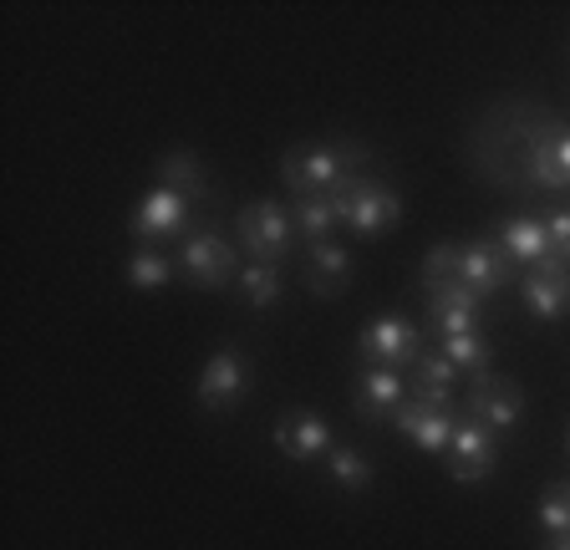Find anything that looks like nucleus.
Wrapping results in <instances>:
<instances>
[{
    "mask_svg": "<svg viewBox=\"0 0 570 550\" xmlns=\"http://www.w3.org/2000/svg\"><path fill=\"white\" fill-rule=\"evenodd\" d=\"M285 184L296 199H316V194H336L356 179L352 174V154L342 148H306V154H291L285 158Z\"/></svg>",
    "mask_w": 570,
    "mask_h": 550,
    "instance_id": "obj_1",
    "label": "nucleus"
},
{
    "mask_svg": "<svg viewBox=\"0 0 570 550\" xmlns=\"http://www.w3.org/2000/svg\"><path fill=\"white\" fill-rule=\"evenodd\" d=\"M239 239H245V251L255 255V265H275L291 251V239H296V219H291L285 204L255 199V204H245V215H239Z\"/></svg>",
    "mask_w": 570,
    "mask_h": 550,
    "instance_id": "obj_2",
    "label": "nucleus"
},
{
    "mask_svg": "<svg viewBox=\"0 0 570 550\" xmlns=\"http://www.w3.org/2000/svg\"><path fill=\"white\" fill-rule=\"evenodd\" d=\"M336 215L356 229V235H387L403 215V204L387 184H372V179H352L346 189H336Z\"/></svg>",
    "mask_w": 570,
    "mask_h": 550,
    "instance_id": "obj_3",
    "label": "nucleus"
},
{
    "mask_svg": "<svg viewBox=\"0 0 570 550\" xmlns=\"http://www.w3.org/2000/svg\"><path fill=\"white\" fill-rule=\"evenodd\" d=\"M392 423H397L403 439H413L417 449H428V454H449L453 429H459V419L449 413V403H433V397H423V393L403 397V407L392 413Z\"/></svg>",
    "mask_w": 570,
    "mask_h": 550,
    "instance_id": "obj_4",
    "label": "nucleus"
},
{
    "mask_svg": "<svg viewBox=\"0 0 570 550\" xmlns=\"http://www.w3.org/2000/svg\"><path fill=\"white\" fill-rule=\"evenodd\" d=\"M362 357H367V367L403 372L423 357V336H417V326L403 322V316H377V322L362 332Z\"/></svg>",
    "mask_w": 570,
    "mask_h": 550,
    "instance_id": "obj_5",
    "label": "nucleus"
},
{
    "mask_svg": "<svg viewBox=\"0 0 570 550\" xmlns=\"http://www.w3.org/2000/svg\"><path fill=\"white\" fill-rule=\"evenodd\" d=\"M494 459H499L494 433L463 413L459 429H453V443H449V474L459 479V484H474V479H484L489 469H494Z\"/></svg>",
    "mask_w": 570,
    "mask_h": 550,
    "instance_id": "obj_6",
    "label": "nucleus"
},
{
    "mask_svg": "<svg viewBox=\"0 0 570 550\" xmlns=\"http://www.w3.org/2000/svg\"><path fill=\"white\" fill-rule=\"evenodd\" d=\"M520 407H524V397L510 377H489V372H479L474 387H469V419L484 423V429H494V433L514 429V423H520Z\"/></svg>",
    "mask_w": 570,
    "mask_h": 550,
    "instance_id": "obj_7",
    "label": "nucleus"
},
{
    "mask_svg": "<svg viewBox=\"0 0 570 550\" xmlns=\"http://www.w3.org/2000/svg\"><path fill=\"white\" fill-rule=\"evenodd\" d=\"M459 281L484 301L489 291L510 286L514 265H510V255L499 251V245H489V239H469V245H459Z\"/></svg>",
    "mask_w": 570,
    "mask_h": 550,
    "instance_id": "obj_8",
    "label": "nucleus"
},
{
    "mask_svg": "<svg viewBox=\"0 0 570 550\" xmlns=\"http://www.w3.org/2000/svg\"><path fill=\"white\" fill-rule=\"evenodd\" d=\"M184 271H189L194 286H229V281H239V271L245 265L235 261V251H229L219 235H189V245H184Z\"/></svg>",
    "mask_w": 570,
    "mask_h": 550,
    "instance_id": "obj_9",
    "label": "nucleus"
},
{
    "mask_svg": "<svg viewBox=\"0 0 570 550\" xmlns=\"http://www.w3.org/2000/svg\"><path fill=\"white\" fill-rule=\"evenodd\" d=\"M524 306H530V316H540V322L570 316V265H560V261L534 265V271L524 275Z\"/></svg>",
    "mask_w": 570,
    "mask_h": 550,
    "instance_id": "obj_10",
    "label": "nucleus"
},
{
    "mask_svg": "<svg viewBox=\"0 0 570 550\" xmlns=\"http://www.w3.org/2000/svg\"><path fill=\"white\" fill-rule=\"evenodd\" d=\"M184 225H189V194L164 189V184H158V189L138 204V219H132L138 239H148V245H154V239L184 235Z\"/></svg>",
    "mask_w": 570,
    "mask_h": 550,
    "instance_id": "obj_11",
    "label": "nucleus"
},
{
    "mask_svg": "<svg viewBox=\"0 0 570 550\" xmlns=\"http://www.w3.org/2000/svg\"><path fill=\"white\" fill-rule=\"evenodd\" d=\"M245 387H249V367H245V357H239V352H214V357L204 362V372H199V403L204 407L239 403V397H245Z\"/></svg>",
    "mask_w": 570,
    "mask_h": 550,
    "instance_id": "obj_12",
    "label": "nucleus"
},
{
    "mask_svg": "<svg viewBox=\"0 0 570 550\" xmlns=\"http://www.w3.org/2000/svg\"><path fill=\"white\" fill-rule=\"evenodd\" d=\"M275 443H281L291 459H316V454H332V429L326 419L316 413H285L275 423Z\"/></svg>",
    "mask_w": 570,
    "mask_h": 550,
    "instance_id": "obj_13",
    "label": "nucleus"
},
{
    "mask_svg": "<svg viewBox=\"0 0 570 550\" xmlns=\"http://www.w3.org/2000/svg\"><path fill=\"white\" fill-rule=\"evenodd\" d=\"M499 251L510 255V265H524V271H534V265L550 261V239H546V219H504V229H499Z\"/></svg>",
    "mask_w": 570,
    "mask_h": 550,
    "instance_id": "obj_14",
    "label": "nucleus"
},
{
    "mask_svg": "<svg viewBox=\"0 0 570 550\" xmlns=\"http://www.w3.org/2000/svg\"><path fill=\"white\" fill-rule=\"evenodd\" d=\"M530 184H546V189H570V128L556 118V128L540 138L530 158Z\"/></svg>",
    "mask_w": 570,
    "mask_h": 550,
    "instance_id": "obj_15",
    "label": "nucleus"
},
{
    "mask_svg": "<svg viewBox=\"0 0 570 550\" xmlns=\"http://www.w3.org/2000/svg\"><path fill=\"white\" fill-rule=\"evenodd\" d=\"M407 397V377L397 367H367L356 383V407L362 413H397Z\"/></svg>",
    "mask_w": 570,
    "mask_h": 550,
    "instance_id": "obj_16",
    "label": "nucleus"
},
{
    "mask_svg": "<svg viewBox=\"0 0 570 550\" xmlns=\"http://www.w3.org/2000/svg\"><path fill=\"white\" fill-rule=\"evenodd\" d=\"M453 383H459V367H453L443 352H423V357L413 362V393L433 397V403H449Z\"/></svg>",
    "mask_w": 570,
    "mask_h": 550,
    "instance_id": "obj_17",
    "label": "nucleus"
},
{
    "mask_svg": "<svg viewBox=\"0 0 570 550\" xmlns=\"http://www.w3.org/2000/svg\"><path fill=\"white\" fill-rule=\"evenodd\" d=\"M346 275H352V255L336 245V239H321V245H311V286L326 296V291H342Z\"/></svg>",
    "mask_w": 570,
    "mask_h": 550,
    "instance_id": "obj_18",
    "label": "nucleus"
},
{
    "mask_svg": "<svg viewBox=\"0 0 570 550\" xmlns=\"http://www.w3.org/2000/svg\"><path fill=\"white\" fill-rule=\"evenodd\" d=\"M291 219H296V235H306L311 245H321V239H332L336 229V194H316V199H296V209H291Z\"/></svg>",
    "mask_w": 570,
    "mask_h": 550,
    "instance_id": "obj_19",
    "label": "nucleus"
},
{
    "mask_svg": "<svg viewBox=\"0 0 570 550\" xmlns=\"http://www.w3.org/2000/svg\"><path fill=\"white\" fill-rule=\"evenodd\" d=\"M439 352L453 362L459 372H469V377H479V372L489 367V342L479 332H463V336H443Z\"/></svg>",
    "mask_w": 570,
    "mask_h": 550,
    "instance_id": "obj_20",
    "label": "nucleus"
},
{
    "mask_svg": "<svg viewBox=\"0 0 570 550\" xmlns=\"http://www.w3.org/2000/svg\"><path fill=\"white\" fill-rule=\"evenodd\" d=\"M158 179H164V189H178V194H199L204 189V168L194 154H168L164 164H158Z\"/></svg>",
    "mask_w": 570,
    "mask_h": 550,
    "instance_id": "obj_21",
    "label": "nucleus"
},
{
    "mask_svg": "<svg viewBox=\"0 0 570 550\" xmlns=\"http://www.w3.org/2000/svg\"><path fill=\"white\" fill-rule=\"evenodd\" d=\"M128 281L132 286H142V291L168 286V281H174V265H168V255H158V251H138L128 261Z\"/></svg>",
    "mask_w": 570,
    "mask_h": 550,
    "instance_id": "obj_22",
    "label": "nucleus"
},
{
    "mask_svg": "<svg viewBox=\"0 0 570 550\" xmlns=\"http://www.w3.org/2000/svg\"><path fill=\"white\" fill-rule=\"evenodd\" d=\"M326 474L336 479V484H346V490H362V484H372V464L356 449H332V459H326Z\"/></svg>",
    "mask_w": 570,
    "mask_h": 550,
    "instance_id": "obj_23",
    "label": "nucleus"
},
{
    "mask_svg": "<svg viewBox=\"0 0 570 550\" xmlns=\"http://www.w3.org/2000/svg\"><path fill=\"white\" fill-rule=\"evenodd\" d=\"M239 291H245L249 306H271L281 296V275H275V265H245L239 271Z\"/></svg>",
    "mask_w": 570,
    "mask_h": 550,
    "instance_id": "obj_24",
    "label": "nucleus"
},
{
    "mask_svg": "<svg viewBox=\"0 0 570 550\" xmlns=\"http://www.w3.org/2000/svg\"><path fill=\"white\" fill-rule=\"evenodd\" d=\"M540 526L550 530V540L570 530V484H550L546 500H540Z\"/></svg>",
    "mask_w": 570,
    "mask_h": 550,
    "instance_id": "obj_25",
    "label": "nucleus"
},
{
    "mask_svg": "<svg viewBox=\"0 0 570 550\" xmlns=\"http://www.w3.org/2000/svg\"><path fill=\"white\" fill-rule=\"evenodd\" d=\"M433 332L443 336H463V332H479V312H463V306H433Z\"/></svg>",
    "mask_w": 570,
    "mask_h": 550,
    "instance_id": "obj_26",
    "label": "nucleus"
},
{
    "mask_svg": "<svg viewBox=\"0 0 570 550\" xmlns=\"http://www.w3.org/2000/svg\"><path fill=\"white\" fill-rule=\"evenodd\" d=\"M546 239H550V261L570 265V209H556L546 219Z\"/></svg>",
    "mask_w": 570,
    "mask_h": 550,
    "instance_id": "obj_27",
    "label": "nucleus"
},
{
    "mask_svg": "<svg viewBox=\"0 0 570 550\" xmlns=\"http://www.w3.org/2000/svg\"><path fill=\"white\" fill-rule=\"evenodd\" d=\"M546 550H570V530H566V536H556V540H550Z\"/></svg>",
    "mask_w": 570,
    "mask_h": 550,
    "instance_id": "obj_28",
    "label": "nucleus"
}]
</instances>
